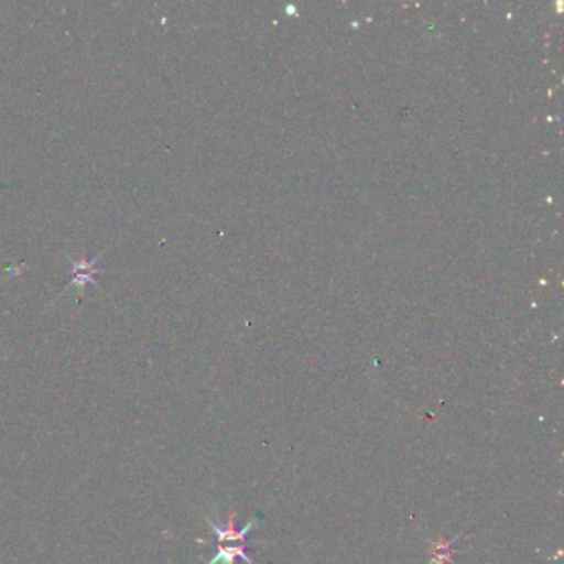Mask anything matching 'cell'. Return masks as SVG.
<instances>
[{"instance_id": "cell-1", "label": "cell", "mask_w": 564, "mask_h": 564, "mask_svg": "<svg viewBox=\"0 0 564 564\" xmlns=\"http://www.w3.org/2000/svg\"><path fill=\"white\" fill-rule=\"evenodd\" d=\"M236 541H219V550H217L216 556L213 557L209 564H234L237 557H242L249 564H253L247 554L246 544L240 543L237 546H232Z\"/></svg>"}]
</instances>
